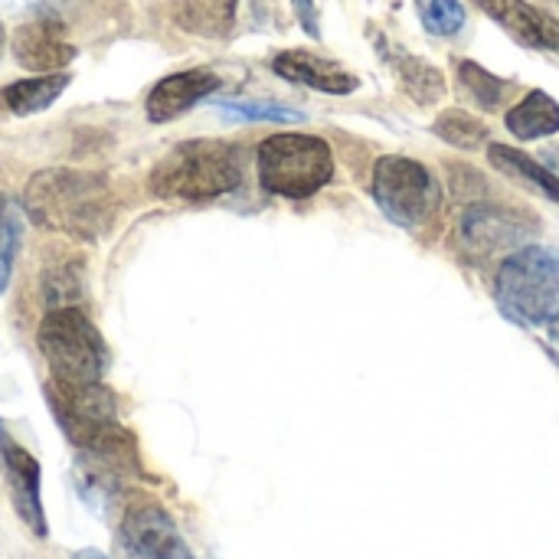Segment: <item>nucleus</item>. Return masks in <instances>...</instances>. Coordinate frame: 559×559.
I'll return each instance as SVG.
<instances>
[{
  "label": "nucleus",
  "mask_w": 559,
  "mask_h": 559,
  "mask_svg": "<svg viewBox=\"0 0 559 559\" xmlns=\"http://www.w3.org/2000/svg\"><path fill=\"white\" fill-rule=\"evenodd\" d=\"M23 210L39 229L69 236L75 242H95L111 226L115 200L111 183L102 174L46 167L29 177L23 190Z\"/></svg>",
  "instance_id": "f257e3e1"
},
{
  "label": "nucleus",
  "mask_w": 559,
  "mask_h": 559,
  "mask_svg": "<svg viewBox=\"0 0 559 559\" xmlns=\"http://www.w3.org/2000/svg\"><path fill=\"white\" fill-rule=\"evenodd\" d=\"M242 183L239 151L226 141H183L151 170L147 187L160 200H213Z\"/></svg>",
  "instance_id": "f03ea898"
},
{
  "label": "nucleus",
  "mask_w": 559,
  "mask_h": 559,
  "mask_svg": "<svg viewBox=\"0 0 559 559\" xmlns=\"http://www.w3.org/2000/svg\"><path fill=\"white\" fill-rule=\"evenodd\" d=\"M36 344L52 370V380L102 383V373L108 367V347L102 331L79 308H52L39 321Z\"/></svg>",
  "instance_id": "7ed1b4c3"
},
{
  "label": "nucleus",
  "mask_w": 559,
  "mask_h": 559,
  "mask_svg": "<svg viewBox=\"0 0 559 559\" xmlns=\"http://www.w3.org/2000/svg\"><path fill=\"white\" fill-rule=\"evenodd\" d=\"M255 160L262 190L288 200H305L334 177V154L314 134H272L259 144Z\"/></svg>",
  "instance_id": "20e7f679"
},
{
  "label": "nucleus",
  "mask_w": 559,
  "mask_h": 559,
  "mask_svg": "<svg viewBox=\"0 0 559 559\" xmlns=\"http://www.w3.org/2000/svg\"><path fill=\"white\" fill-rule=\"evenodd\" d=\"M495 288L508 314L531 324L559 321V249L527 246L514 252L501 265Z\"/></svg>",
  "instance_id": "39448f33"
},
{
  "label": "nucleus",
  "mask_w": 559,
  "mask_h": 559,
  "mask_svg": "<svg viewBox=\"0 0 559 559\" xmlns=\"http://www.w3.org/2000/svg\"><path fill=\"white\" fill-rule=\"evenodd\" d=\"M373 200L396 226L419 229L439 213L442 193L426 164L390 154L373 167Z\"/></svg>",
  "instance_id": "423d86ee"
},
{
  "label": "nucleus",
  "mask_w": 559,
  "mask_h": 559,
  "mask_svg": "<svg viewBox=\"0 0 559 559\" xmlns=\"http://www.w3.org/2000/svg\"><path fill=\"white\" fill-rule=\"evenodd\" d=\"M46 403H49L59 429L69 436V442L75 449H85L102 432L118 426L115 396L102 383H59V380H52L46 386Z\"/></svg>",
  "instance_id": "0eeeda50"
},
{
  "label": "nucleus",
  "mask_w": 559,
  "mask_h": 559,
  "mask_svg": "<svg viewBox=\"0 0 559 559\" xmlns=\"http://www.w3.org/2000/svg\"><path fill=\"white\" fill-rule=\"evenodd\" d=\"M118 550L124 559H193L174 518L151 501H138L124 511Z\"/></svg>",
  "instance_id": "6e6552de"
},
{
  "label": "nucleus",
  "mask_w": 559,
  "mask_h": 559,
  "mask_svg": "<svg viewBox=\"0 0 559 559\" xmlns=\"http://www.w3.org/2000/svg\"><path fill=\"white\" fill-rule=\"evenodd\" d=\"M531 233H534V223L524 219V213H511V210L491 206V203H475L459 219V242L478 255L511 249V246L524 242Z\"/></svg>",
  "instance_id": "1a4fd4ad"
},
{
  "label": "nucleus",
  "mask_w": 559,
  "mask_h": 559,
  "mask_svg": "<svg viewBox=\"0 0 559 559\" xmlns=\"http://www.w3.org/2000/svg\"><path fill=\"white\" fill-rule=\"evenodd\" d=\"M0 465L7 475V488H10V501L20 514V521L36 534L46 537V514H43V498H39V462L7 432V426L0 423Z\"/></svg>",
  "instance_id": "9d476101"
},
{
  "label": "nucleus",
  "mask_w": 559,
  "mask_h": 559,
  "mask_svg": "<svg viewBox=\"0 0 559 559\" xmlns=\"http://www.w3.org/2000/svg\"><path fill=\"white\" fill-rule=\"evenodd\" d=\"M10 46H13L16 62L23 69L39 72V75L62 72L75 59V46L69 39V29L56 16H39V20H29V23L16 26Z\"/></svg>",
  "instance_id": "9b49d317"
},
{
  "label": "nucleus",
  "mask_w": 559,
  "mask_h": 559,
  "mask_svg": "<svg viewBox=\"0 0 559 559\" xmlns=\"http://www.w3.org/2000/svg\"><path fill=\"white\" fill-rule=\"evenodd\" d=\"M498 26H504L521 46L547 49L559 56V20L527 0H475Z\"/></svg>",
  "instance_id": "f8f14e48"
},
{
  "label": "nucleus",
  "mask_w": 559,
  "mask_h": 559,
  "mask_svg": "<svg viewBox=\"0 0 559 559\" xmlns=\"http://www.w3.org/2000/svg\"><path fill=\"white\" fill-rule=\"evenodd\" d=\"M219 88V75L210 69H187V72H174L167 79H160L151 95H147V121L154 124H167L174 118H180L183 111H190L197 102H203L206 95H213Z\"/></svg>",
  "instance_id": "ddd939ff"
},
{
  "label": "nucleus",
  "mask_w": 559,
  "mask_h": 559,
  "mask_svg": "<svg viewBox=\"0 0 559 559\" xmlns=\"http://www.w3.org/2000/svg\"><path fill=\"white\" fill-rule=\"evenodd\" d=\"M272 69H275V75H282L288 82H298V85H308V88H318V92H328V95H347V92L357 88V75H350L337 62L321 59V56L305 52V49L278 52L272 59Z\"/></svg>",
  "instance_id": "4468645a"
},
{
  "label": "nucleus",
  "mask_w": 559,
  "mask_h": 559,
  "mask_svg": "<svg viewBox=\"0 0 559 559\" xmlns=\"http://www.w3.org/2000/svg\"><path fill=\"white\" fill-rule=\"evenodd\" d=\"M69 82H72L69 72H49V75H36V79H20V82L7 85L0 92V102L13 115H36V111L49 108L69 88Z\"/></svg>",
  "instance_id": "2eb2a0df"
},
{
  "label": "nucleus",
  "mask_w": 559,
  "mask_h": 559,
  "mask_svg": "<svg viewBox=\"0 0 559 559\" xmlns=\"http://www.w3.org/2000/svg\"><path fill=\"white\" fill-rule=\"evenodd\" d=\"M508 131L521 141L547 138L559 131V102L547 92H531L521 105L508 111Z\"/></svg>",
  "instance_id": "dca6fc26"
},
{
  "label": "nucleus",
  "mask_w": 559,
  "mask_h": 559,
  "mask_svg": "<svg viewBox=\"0 0 559 559\" xmlns=\"http://www.w3.org/2000/svg\"><path fill=\"white\" fill-rule=\"evenodd\" d=\"M174 20L197 36H226L236 20V0H174Z\"/></svg>",
  "instance_id": "f3484780"
},
{
  "label": "nucleus",
  "mask_w": 559,
  "mask_h": 559,
  "mask_svg": "<svg viewBox=\"0 0 559 559\" xmlns=\"http://www.w3.org/2000/svg\"><path fill=\"white\" fill-rule=\"evenodd\" d=\"M488 160H491L498 170H504V174L524 180L527 187L540 190L547 200L559 203V177L557 174H550L544 164H537L534 157H527L524 151L508 147V144H491V147H488Z\"/></svg>",
  "instance_id": "a211bd4d"
},
{
  "label": "nucleus",
  "mask_w": 559,
  "mask_h": 559,
  "mask_svg": "<svg viewBox=\"0 0 559 559\" xmlns=\"http://www.w3.org/2000/svg\"><path fill=\"white\" fill-rule=\"evenodd\" d=\"M400 82L406 95L419 105H436L445 95V79L436 66H429L419 56H403L400 59Z\"/></svg>",
  "instance_id": "6ab92c4d"
},
{
  "label": "nucleus",
  "mask_w": 559,
  "mask_h": 559,
  "mask_svg": "<svg viewBox=\"0 0 559 559\" xmlns=\"http://www.w3.org/2000/svg\"><path fill=\"white\" fill-rule=\"evenodd\" d=\"M432 131H436L445 144H455V147H462V151H475V147H481V144L491 138V134H488V124H485L481 118H475V115H468V111H459V108L442 111V115L436 118Z\"/></svg>",
  "instance_id": "aec40b11"
},
{
  "label": "nucleus",
  "mask_w": 559,
  "mask_h": 559,
  "mask_svg": "<svg viewBox=\"0 0 559 559\" xmlns=\"http://www.w3.org/2000/svg\"><path fill=\"white\" fill-rule=\"evenodd\" d=\"M459 79H462V85L468 88V95H472L485 111H498V108L504 105V98H508V88H511L504 79L491 75L488 69H481L478 62H468V59L459 62Z\"/></svg>",
  "instance_id": "412c9836"
},
{
  "label": "nucleus",
  "mask_w": 559,
  "mask_h": 559,
  "mask_svg": "<svg viewBox=\"0 0 559 559\" xmlns=\"http://www.w3.org/2000/svg\"><path fill=\"white\" fill-rule=\"evenodd\" d=\"M423 26L436 36H455L465 26V7L459 0H416Z\"/></svg>",
  "instance_id": "4be33fe9"
},
{
  "label": "nucleus",
  "mask_w": 559,
  "mask_h": 559,
  "mask_svg": "<svg viewBox=\"0 0 559 559\" xmlns=\"http://www.w3.org/2000/svg\"><path fill=\"white\" fill-rule=\"evenodd\" d=\"M20 236H23V216L16 213V206H7L0 216V295L10 285L16 252H20Z\"/></svg>",
  "instance_id": "5701e85b"
},
{
  "label": "nucleus",
  "mask_w": 559,
  "mask_h": 559,
  "mask_svg": "<svg viewBox=\"0 0 559 559\" xmlns=\"http://www.w3.org/2000/svg\"><path fill=\"white\" fill-rule=\"evenodd\" d=\"M216 108L229 118L242 121H301L305 115L275 102H216Z\"/></svg>",
  "instance_id": "b1692460"
},
{
  "label": "nucleus",
  "mask_w": 559,
  "mask_h": 559,
  "mask_svg": "<svg viewBox=\"0 0 559 559\" xmlns=\"http://www.w3.org/2000/svg\"><path fill=\"white\" fill-rule=\"evenodd\" d=\"M292 3H295V13H298L305 33L318 39V36H321V23H318V7H314V0H292Z\"/></svg>",
  "instance_id": "393cba45"
},
{
  "label": "nucleus",
  "mask_w": 559,
  "mask_h": 559,
  "mask_svg": "<svg viewBox=\"0 0 559 559\" xmlns=\"http://www.w3.org/2000/svg\"><path fill=\"white\" fill-rule=\"evenodd\" d=\"M72 559H108L105 554H98V550H79V554H72Z\"/></svg>",
  "instance_id": "a878e982"
},
{
  "label": "nucleus",
  "mask_w": 559,
  "mask_h": 559,
  "mask_svg": "<svg viewBox=\"0 0 559 559\" xmlns=\"http://www.w3.org/2000/svg\"><path fill=\"white\" fill-rule=\"evenodd\" d=\"M554 337H557V341H559V324H557V328H554Z\"/></svg>",
  "instance_id": "bb28decb"
},
{
  "label": "nucleus",
  "mask_w": 559,
  "mask_h": 559,
  "mask_svg": "<svg viewBox=\"0 0 559 559\" xmlns=\"http://www.w3.org/2000/svg\"><path fill=\"white\" fill-rule=\"evenodd\" d=\"M0 46H3V26H0Z\"/></svg>",
  "instance_id": "cd10ccee"
}]
</instances>
